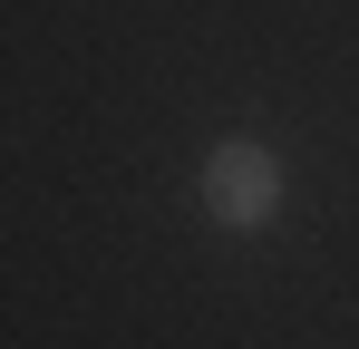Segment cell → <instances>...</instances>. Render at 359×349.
<instances>
[{"mask_svg":"<svg viewBox=\"0 0 359 349\" xmlns=\"http://www.w3.org/2000/svg\"><path fill=\"white\" fill-rule=\"evenodd\" d=\"M204 204H214V224H233V233L272 224L282 214V165L262 146H214L204 156Z\"/></svg>","mask_w":359,"mask_h":349,"instance_id":"obj_1","label":"cell"}]
</instances>
